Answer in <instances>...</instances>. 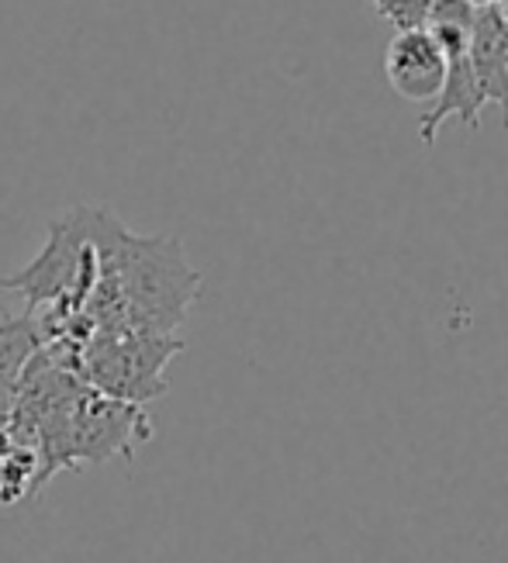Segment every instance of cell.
Instances as JSON below:
<instances>
[{"instance_id": "obj_8", "label": "cell", "mask_w": 508, "mask_h": 563, "mask_svg": "<svg viewBox=\"0 0 508 563\" xmlns=\"http://www.w3.org/2000/svg\"><path fill=\"white\" fill-rule=\"evenodd\" d=\"M395 32H419L429 24L432 0H367Z\"/></svg>"}, {"instance_id": "obj_7", "label": "cell", "mask_w": 508, "mask_h": 563, "mask_svg": "<svg viewBox=\"0 0 508 563\" xmlns=\"http://www.w3.org/2000/svg\"><path fill=\"white\" fill-rule=\"evenodd\" d=\"M45 346V335L35 311L24 314H4L0 318V426H8L18 380L24 374L29 360Z\"/></svg>"}, {"instance_id": "obj_5", "label": "cell", "mask_w": 508, "mask_h": 563, "mask_svg": "<svg viewBox=\"0 0 508 563\" xmlns=\"http://www.w3.org/2000/svg\"><path fill=\"white\" fill-rule=\"evenodd\" d=\"M471 63L484 90V101L495 104L508 125V18L498 4L474 11Z\"/></svg>"}, {"instance_id": "obj_1", "label": "cell", "mask_w": 508, "mask_h": 563, "mask_svg": "<svg viewBox=\"0 0 508 563\" xmlns=\"http://www.w3.org/2000/svg\"><path fill=\"white\" fill-rule=\"evenodd\" d=\"M198 294L201 274L187 263L180 239L135 235L118 218L101 246L97 284L69 325L84 342L97 332L174 335Z\"/></svg>"}, {"instance_id": "obj_10", "label": "cell", "mask_w": 508, "mask_h": 563, "mask_svg": "<svg viewBox=\"0 0 508 563\" xmlns=\"http://www.w3.org/2000/svg\"><path fill=\"white\" fill-rule=\"evenodd\" d=\"M498 8H501V14L508 18V0H501V4H498Z\"/></svg>"}, {"instance_id": "obj_3", "label": "cell", "mask_w": 508, "mask_h": 563, "mask_svg": "<svg viewBox=\"0 0 508 563\" xmlns=\"http://www.w3.org/2000/svg\"><path fill=\"white\" fill-rule=\"evenodd\" d=\"M177 353V335L97 332L80 346V377L97 395L142 408L166 390V366Z\"/></svg>"}, {"instance_id": "obj_2", "label": "cell", "mask_w": 508, "mask_h": 563, "mask_svg": "<svg viewBox=\"0 0 508 563\" xmlns=\"http://www.w3.org/2000/svg\"><path fill=\"white\" fill-rule=\"evenodd\" d=\"M118 214L101 205H77L53 218L42 253L0 280V290L21 294L35 311L45 342L63 335V329L80 318L101 271V246L114 229Z\"/></svg>"}, {"instance_id": "obj_4", "label": "cell", "mask_w": 508, "mask_h": 563, "mask_svg": "<svg viewBox=\"0 0 508 563\" xmlns=\"http://www.w3.org/2000/svg\"><path fill=\"white\" fill-rule=\"evenodd\" d=\"M384 77L391 90L411 104H432L446 80V59L435 38L419 32H395L384 53Z\"/></svg>"}, {"instance_id": "obj_6", "label": "cell", "mask_w": 508, "mask_h": 563, "mask_svg": "<svg viewBox=\"0 0 508 563\" xmlns=\"http://www.w3.org/2000/svg\"><path fill=\"white\" fill-rule=\"evenodd\" d=\"M484 104H488V101H484V90L477 84L471 53L446 59V80H443L440 93H435L432 108L419 121V139H422V145H432L435 135H440V129L446 125L450 118H456L464 129H477Z\"/></svg>"}, {"instance_id": "obj_9", "label": "cell", "mask_w": 508, "mask_h": 563, "mask_svg": "<svg viewBox=\"0 0 508 563\" xmlns=\"http://www.w3.org/2000/svg\"><path fill=\"white\" fill-rule=\"evenodd\" d=\"M474 8H495V4H501V0H471Z\"/></svg>"}]
</instances>
